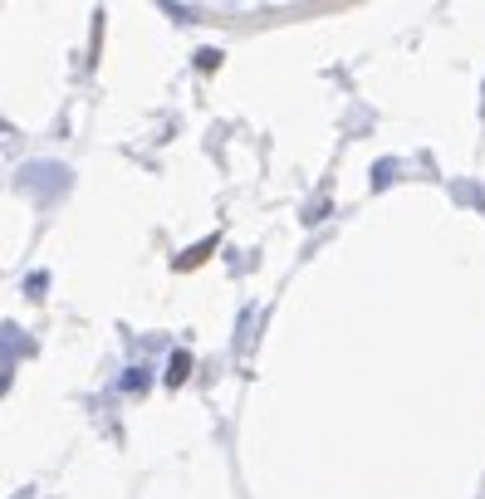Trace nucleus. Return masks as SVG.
I'll use <instances>...</instances> for the list:
<instances>
[{"label": "nucleus", "instance_id": "nucleus-1", "mask_svg": "<svg viewBox=\"0 0 485 499\" xmlns=\"http://www.w3.org/2000/svg\"><path fill=\"white\" fill-rule=\"evenodd\" d=\"M187 372H191V358H187V352H177V358H172V372H167V382H172V387H177V382H187Z\"/></svg>", "mask_w": 485, "mask_h": 499}]
</instances>
